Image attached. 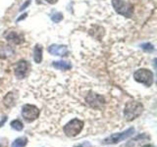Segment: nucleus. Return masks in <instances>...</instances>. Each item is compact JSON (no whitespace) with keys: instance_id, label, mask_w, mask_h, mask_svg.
<instances>
[{"instance_id":"obj_3","label":"nucleus","mask_w":157,"mask_h":147,"mask_svg":"<svg viewBox=\"0 0 157 147\" xmlns=\"http://www.w3.org/2000/svg\"><path fill=\"white\" fill-rule=\"evenodd\" d=\"M83 129V122L78 119H73L64 126L63 130L67 136L74 137L78 135Z\"/></svg>"},{"instance_id":"obj_13","label":"nucleus","mask_w":157,"mask_h":147,"mask_svg":"<svg viewBox=\"0 0 157 147\" xmlns=\"http://www.w3.org/2000/svg\"><path fill=\"white\" fill-rule=\"evenodd\" d=\"M27 143H28L27 137H19V138H17L13 142L11 147H25Z\"/></svg>"},{"instance_id":"obj_2","label":"nucleus","mask_w":157,"mask_h":147,"mask_svg":"<svg viewBox=\"0 0 157 147\" xmlns=\"http://www.w3.org/2000/svg\"><path fill=\"white\" fill-rule=\"evenodd\" d=\"M142 109H144V107H142L141 103L140 102H136V101L128 102L124 111L126 119L128 121H132L136 119V118H137L141 114Z\"/></svg>"},{"instance_id":"obj_11","label":"nucleus","mask_w":157,"mask_h":147,"mask_svg":"<svg viewBox=\"0 0 157 147\" xmlns=\"http://www.w3.org/2000/svg\"><path fill=\"white\" fill-rule=\"evenodd\" d=\"M52 65L54 68L57 69V70H61V71H68L72 68L71 64L66 61H56V62H53Z\"/></svg>"},{"instance_id":"obj_4","label":"nucleus","mask_w":157,"mask_h":147,"mask_svg":"<svg viewBox=\"0 0 157 147\" xmlns=\"http://www.w3.org/2000/svg\"><path fill=\"white\" fill-rule=\"evenodd\" d=\"M134 78L145 86H151L153 83V73L147 69H140L134 73Z\"/></svg>"},{"instance_id":"obj_9","label":"nucleus","mask_w":157,"mask_h":147,"mask_svg":"<svg viewBox=\"0 0 157 147\" xmlns=\"http://www.w3.org/2000/svg\"><path fill=\"white\" fill-rule=\"evenodd\" d=\"M48 52L54 56H67L69 53L67 46L58 45V44H52L49 46Z\"/></svg>"},{"instance_id":"obj_8","label":"nucleus","mask_w":157,"mask_h":147,"mask_svg":"<svg viewBox=\"0 0 157 147\" xmlns=\"http://www.w3.org/2000/svg\"><path fill=\"white\" fill-rule=\"evenodd\" d=\"M86 100L92 108H95V109L101 108L105 102L104 98L101 95L95 94V93H90V94H87V96L86 97Z\"/></svg>"},{"instance_id":"obj_21","label":"nucleus","mask_w":157,"mask_h":147,"mask_svg":"<svg viewBox=\"0 0 157 147\" xmlns=\"http://www.w3.org/2000/svg\"><path fill=\"white\" fill-rule=\"evenodd\" d=\"M76 147H82V146H76Z\"/></svg>"},{"instance_id":"obj_18","label":"nucleus","mask_w":157,"mask_h":147,"mask_svg":"<svg viewBox=\"0 0 157 147\" xmlns=\"http://www.w3.org/2000/svg\"><path fill=\"white\" fill-rule=\"evenodd\" d=\"M46 1L48 3H50V4H54V3H56L57 2V0H46Z\"/></svg>"},{"instance_id":"obj_5","label":"nucleus","mask_w":157,"mask_h":147,"mask_svg":"<svg viewBox=\"0 0 157 147\" xmlns=\"http://www.w3.org/2000/svg\"><path fill=\"white\" fill-rule=\"evenodd\" d=\"M135 129H131L127 130L123 132H119V134H114L110 136L106 137V138L103 140V144H115V143H119V142L125 140L127 138H129L131 135L134 134Z\"/></svg>"},{"instance_id":"obj_20","label":"nucleus","mask_w":157,"mask_h":147,"mask_svg":"<svg viewBox=\"0 0 157 147\" xmlns=\"http://www.w3.org/2000/svg\"><path fill=\"white\" fill-rule=\"evenodd\" d=\"M142 147H154V146H152V145H150V144H146V145L142 146Z\"/></svg>"},{"instance_id":"obj_14","label":"nucleus","mask_w":157,"mask_h":147,"mask_svg":"<svg viewBox=\"0 0 157 147\" xmlns=\"http://www.w3.org/2000/svg\"><path fill=\"white\" fill-rule=\"evenodd\" d=\"M10 126H12V129L16 130H18V131L22 130H23V127H24L23 124H22V123L20 122L19 120H14V121H12V122H11V124H10Z\"/></svg>"},{"instance_id":"obj_6","label":"nucleus","mask_w":157,"mask_h":147,"mask_svg":"<svg viewBox=\"0 0 157 147\" xmlns=\"http://www.w3.org/2000/svg\"><path fill=\"white\" fill-rule=\"evenodd\" d=\"M22 116L26 121L33 122L39 116V109L34 105L26 104L22 107Z\"/></svg>"},{"instance_id":"obj_15","label":"nucleus","mask_w":157,"mask_h":147,"mask_svg":"<svg viewBox=\"0 0 157 147\" xmlns=\"http://www.w3.org/2000/svg\"><path fill=\"white\" fill-rule=\"evenodd\" d=\"M51 20H52L54 23H60L62 20H63V14L59 13V12L53 14L52 16H51Z\"/></svg>"},{"instance_id":"obj_19","label":"nucleus","mask_w":157,"mask_h":147,"mask_svg":"<svg viewBox=\"0 0 157 147\" xmlns=\"http://www.w3.org/2000/svg\"><path fill=\"white\" fill-rule=\"evenodd\" d=\"M26 16H27V14H24V15H22V17H21V18H19V19H18V21H21L22 19H25V18H26Z\"/></svg>"},{"instance_id":"obj_7","label":"nucleus","mask_w":157,"mask_h":147,"mask_svg":"<svg viewBox=\"0 0 157 147\" xmlns=\"http://www.w3.org/2000/svg\"><path fill=\"white\" fill-rule=\"evenodd\" d=\"M29 71H31V65L26 60H21L17 63L16 67H15V76H16L19 80H23V78L27 77Z\"/></svg>"},{"instance_id":"obj_12","label":"nucleus","mask_w":157,"mask_h":147,"mask_svg":"<svg viewBox=\"0 0 157 147\" xmlns=\"http://www.w3.org/2000/svg\"><path fill=\"white\" fill-rule=\"evenodd\" d=\"M33 60L37 64L42 61V47L38 44H36L33 48Z\"/></svg>"},{"instance_id":"obj_10","label":"nucleus","mask_w":157,"mask_h":147,"mask_svg":"<svg viewBox=\"0 0 157 147\" xmlns=\"http://www.w3.org/2000/svg\"><path fill=\"white\" fill-rule=\"evenodd\" d=\"M5 37H6L7 41L13 44H21L24 41V36L16 32H9L5 34Z\"/></svg>"},{"instance_id":"obj_17","label":"nucleus","mask_w":157,"mask_h":147,"mask_svg":"<svg viewBox=\"0 0 157 147\" xmlns=\"http://www.w3.org/2000/svg\"><path fill=\"white\" fill-rule=\"evenodd\" d=\"M29 3H31V1H29V0H28V1H27L26 3H25L21 8H20V10H21V11H23L24 9H26V7H27V6H29Z\"/></svg>"},{"instance_id":"obj_16","label":"nucleus","mask_w":157,"mask_h":147,"mask_svg":"<svg viewBox=\"0 0 157 147\" xmlns=\"http://www.w3.org/2000/svg\"><path fill=\"white\" fill-rule=\"evenodd\" d=\"M141 48L144 49V51H146V52H153L154 51V47L150 43H144V44H141Z\"/></svg>"},{"instance_id":"obj_1","label":"nucleus","mask_w":157,"mask_h":147,"mask_svg":"<svg viewBox=\"0 0 157 147\" xmlns=\"http://www.w3.org/2000/svg\"><path fill=\"white\" fill-rule=\"evenodd\" d=\"M112 6L115 11L123 17L131 18L134 13V6L124 0H112Z\"/></svg>"}]
</instances>
